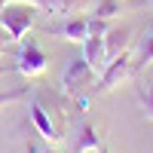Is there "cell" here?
<instances>
[{
	"instance_id": "obj_1",
	"label": "cell",
	"mask_w": 153,
	"mask_h": 153,
	"mask_svg": "<svg viewBox=\"0 0 153 153\" xmlns=\"http://www.w3.org/2000/svg\"><path fill=\"white\" fill-rule=\"evenodd\" d=\"M34 22H37V6L25 3V0H6V3H0V25L6 28L9 40H22L34 28Z\"/></svg>"
},
{
	"instance_id": "obj_2",
	"label": "cell",
	"mask_w": 153,
	"mask_h": 153,
	"mask_svg": "<svg viewBox=\"0 0 153 153\" xmlns=\"http://www.w3.org/2000/svg\"><path fill=\"white\" fill-rule=\"evenodd\" d=\"M98 80V74L89 68V61L80 55V58H71L65 71H61V95H68V98H76V95H83L89 86H92Z\"/></svg>"
},
{
	"instance_id": "obj_3",
	"label": "cell",
	"mask_w": 153,
	"mask_h": 153,
	"mask_svg": "<svg viewBox=\"0 0 153 153\" xmlns=\"http://www.w3.org/2000/svg\"><path fill=\"white\" fill-rule=\"evenodd\" d=\"M22 40H25V43H22V49H19V58H16V65H12V71L22 74V76H40V74L46 71V65H49V55L37 46L34 37L25 34Z\"/></svg>"
},
{
	"instance_id": "obj_4",
	"label": "cell",
	"mask_w": 153,
	"mask_h": 153,
	"mask_svg": "<svg viewBox=\"0 0 153 153\" xmlns=\"http://www.w3.org/2000/svg\"><path fill=\"white\" fill-rule=\"evenodd\" d=\"M135 74V61H132V52H123L117 58H110L104 71L98 74V92H110V89L123 86L129 76Z\"/></svg>"
},
{
	"instance_id": "obj_5",
	"label": "cell",
	"mask_w": 153,
	"mask_h": 153,
	"mask_svg": "<svg viewBox=\"0 0 153 153\" xmlns=\"http://www.w3.org/2000/svg\"><path fill=\"white\" fill-rule=\"evenodd\" d=\"M31 123H34V129L40 132V138H43V141L58 144L61 138H65V135H61V129H58V123L49 117V110H46L40 101H37V98L31 101Z\"/></svg>"
},
{
	"instance_id": "obj_6",
	"label": "cell",
	"mask_w": 153,
	"mask_h": 153,
	"mask_svg": "<svg viewBox=\"0 0 153 153\" xmlns=\"http://www.w3.org/2000/svg\"><path fill=\"white\" fill-rule=\"evenodd\" d=\"M0 3H6V0H0ZM25 3H31L37 9H46L49 16H76V12L92 9L95 0H25Z\"/></svg>"
},
{
	"instance_id": "obj_7",
	"label": "cell",
	"mask_w": 153,
	"mask_h": 153,
	"mask_svg": "<svg viewBox=\"0 0 153 153\" xmlns=\"http://www.w3.org/2000/svg\"><path fill=\"white\" fill-rule=\"evenodd\" d=\"M132 28L129 25H117V28H107L104 34V49H107V61L110 58H117L123 52H129V46H132Z\"/></svg>"
},
{
	"instance_id": "obj_8",
	"label": "cell",
	"mask_w": 153,
	"mask_h": 153,
	"mask_svg": "<svg viewBox=\"0 0 153 153\" xmlns=\"http://www.w3.org/2000/svg\"><path fill=\"white\" fill-rule=\"evenodd\" d=\"M55 34L61 37V40H68V43H80L89 37V19L86 16H65V22L55 28Z\"/></svg>"
},
{
	"instance_id": "obj_9",
	"label": "cell",
	"mask_w": 153,
	"mask_h": 153,
	"mask_svg": "<svg viewBox=\"0 0 153 153\" xmlns=\"http://www.w3.org/2000/svg\"><path fill=\"white\" fill-rule=\"evenodd\" d=\"M83 58L89 61V68H92L95 74L104 71V65H107V49H104V37H101V34H89L86 40H83Z\"/></svg>"
},
{
	"instance_id": "obj_10",
	"label": "cell",
	"mask_w": 153,
	"mask_h": 153,
	"mask_svg": "<svg viewBox=\"0 0 153 153\" xmlns=\"http://www.w3.org/2000/svg\"><path fill=\"white\" fill-rule=\"evenodd\" d=\"M101 147V135H98V129L95 126H89V123H83L80 129H76V144H74V153H98Z\"/></svg>"
},
{
	"instance_id": "obj_11",
	"label": "cell",
	"mask_w": 153,
	"mask_h": 153,
	"mask_svg": "<svg viewBox=\"0 0 153 153\" xmlns=\"http://www.w3.org/2000/svg\"><path fill=\"white\" fill-rule=\"evenodd\" d=\"M120 9H123V0H95L89 12H92L95 19H104V22H107V19H113V16H117Z\"/></svg>"
},
{
	"instance_id": "obj_12",
	"label": "cell",
	"mask_w": 153,
	"mask_h": 153,
	"mask_svg": "<svg viewBox=\"0 0 153 153\" xmlns=\"http://www.w3.org/2000/svg\"><path fill=\"white\" fill-rule=\"evenodd\" d=\"M150 61H153V31L144 37V43H141V52H138V61H135V74L144 65H150Z\"/></svg>"
},
{
	"instance_id": "obj_13",
	"label": "cell",
	"mask_w": 153,
	"mask_h": 153,
	"mask_svg": "<svg viewBox=\"0 0 153 153\" xmlns=\"http://www.w3.org/2000/svg\"><path fill=\"white\" fill-rule=\"evenodd\" d=\"M138 101H141V107H144V117L153 123V86H150V89L138 86Z\"/></svg>"
},
{
	"instance_id": "obj_14",
	"label": "cell",
	"mask_w": 153,
	"mask_h": 153,
	"mask_svg": "<svg viewBox=\"0 0 153 153\" xmlns=\"http://www.w3.org/2000/svg\"><path fill=\"white\" fill-rule=\"evenodd\" d=\"M31 95V89H9V92H0V107H3V104H12V101H25V98H28Z\"/></svg>"
},
{
	"instance_id": "obj_15",
	"label": "cell",
	"mask_w": 153,
	"mask_h": 153,
	"mask_svg": "<svg viewBox=\"0 0 153 153\" xmlns=\"http://www.w3.org/2000/svg\"><path fill=\"white\" fill-rule=\"evenodd\" d=\"M12 40H9V34H6V28H3V25H0V49H3V46H9Z\"/></svg>"
},
{
	"instance_id": "obj_16",
	"label": "cell",
	"mask_w": 153,
	"mask_h": 153,
	"mask_svg": "<svg viewBox=\"0 0 153 153\" xmlns=\"http://www.w3.org/2000/svg\"><path fill=\"white\" fill-rule=\"evenodd\" d=\"M43 153H58V150H52V147H46V150H43Z\"/></svg>"
},
{
	"instance_id": "obj_17",
	"label": "cell",
	"mask_w": 153,
	"mask_h": 153,
	"mask_svg": "<svg viewBox=\"0 0 153 153\" xmlns=\"http://www.w3.org/2000/svg\"><path fill=\"white\" fill-rule=\"evenodd\" d=\"M98 153H110V150H107V147H101V150H98Z\"/></svg>"
},
{
	"instance_id": "obj_18",
	"label": "cell",
	"mask_w": 153,
	"mask_h": 153,
	"mask_svg": "<svg viewBox=\"0 0 153 153\" xmlns=\"http://www.w3.org/2000/svg\"><path fill=\"white\" fill-rule=\"evenodd\" d=\"M147 3H150V9H153V0H147Z\"/></svg>"
}]
</instances>
